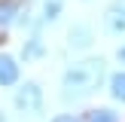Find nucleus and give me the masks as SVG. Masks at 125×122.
<instances>
[{
	"label": "nucleus",
	"instance_id": "1",
	"mask_svg": "<svg viewBox=\"0 0 125 122\" xmlns=\"http://www.w3.org/2000/svg\"><path fill=\"white\" fill-rule=\"evenodd\" d=\"M107 76H110V64L104 55H83V58L70 61L61 73V101L76 104L92 98L107 85Z\"/></svg>",
	"mask_w": 125,
	"mask_h": 122
},
{
	"label": "nucleus",
	"instance_id": "2",
	"mask_svg": "<svg viewBox=\"0 0 125 122\" xmlns=\"http://www.w3.org/2000/svg\"><path fill=\"white\" fill-rule=\"evenodd\" d=\"M12 107H15V113L21 116H40L43 107H46V92H43V85L37 82V79H21V82L12 89Z\"/></svg>",
	"mask_w": 125,
	"mask_h": 122
},
{
	"label": "nucleus",
	"instance_id": "3",
	"mask_svg": "<svg viewBox=\"0 0 125 122\" xmlns=\"http://www.w3.org/2000/svg\"><path fill=\"white\" fill-rule=\"evenodd\" d=\"M31 9H34V18H37V28H52V24L61 21L67 9V0H28Z\"/></svg>",
	"mask_w": 125,
	"mask_h": 122
},
{
	"label": "nucleus",
	"instance_id": "4",
	"mask_svg": "<svg viewBox=\"0 0 125 122\" xmlns=\"http://www.w3.org/2000/svg\"><path fill=\"white\" fill-rule=\"evenodd\" d=\"M101 28L107 37H125V0H110L104 6Z\"/></svg>",
	"mask_w": 125,
	"mask_h": 122
},
{
	"label": "nucleus",
	"instance_id": "5",
	"mask_svg": "<svg viewBox=\"0 0 125 122\" xmlns=\"http://www.w3.org/2000/svg\"><path fill=\"white\" fill-rule=\"evenodd\" d=\"M95 40H98V34L92 21H73L67 28V49L70 52H89L95 46Z\"/></svg>",
	"mask_w": 125,
	"mask_h": 122
},
{
	"label": "nucleus",
	"instance_id": "6",
	"mask_svg": "<svg viewBox=\"0 0 125 122\" xmlns=\"http://www.w3.org/2000/svg\"><path fill=\"white\" fill-rule=\"evenodd\" d=\"M49 55V46H46V37H43V28H34L24 34L21 40V52H18V58L24 61V64H34V61H43Z\"/></svg>",
	"mask_w": 125,
	"mask_h": 122
},
{
	"label": "nucleus",
	"instance_id": "7",
	"mask_svg": "<svg viewBox=\"0 0 125 122\" xmlns=\"http://www.w3.org/2000/svg\"><path fill=\"white\" fill-rule=\"evenodd\" d=\"M21 82V58L0 49V89H15Z\"/></svg>",
	"mask_w": 125,
	"mask_h": 122
},
{
	"label": "nucleus",
	"instance_id": "8",
	"mask_svg": "<svg viewBox=\"0 0 125 122\" xmlns=\"http://www.w3.org/2000/svg\"><path fill=\"white\" fill-rule=\"evenodd\" d=\"M21 9H24V0H0V37L18 28Z\"/></svg>",
	"mask_w": 125,
	"mask_h": 122
},
{
	"label": "nucleus",
	"instance_id": "9",
	"mask_svg": "<svg viewBox=\"0 0 125 122\" xmlns=\"http://www.w3.org/2000/svg\"><path fill=\"white\" fill-rule=\"evenodd\" d=\"M107 95L113 104H125V67H119V70H110L107 76Z\"/></svg>",
	"mask_w": 125,
	"mask_h": 122
},
{
	"label": "nucleus",
	"instance_id": "10",
	"mask_svg": "<svg viewBox=\"0 0 125 122\" xmlns=\"http://www.w3.org/2000/svg\"><path fill=\"white\" fill-rule=\"evenodd\" d=\"M83 122H122V113L116 107H89L83 113Z\"/></svg>",
	"mask_w": 125,
	"mask_h": 122
},
{
	"label": "nucleus",
	"instance_id": "11",
	"mask_svg": "<svg viewBox=\"0 0 125 122\" xmlns=\"http://www.w3.org/2000/svg\"><path fill=\"white\" fill-rule=\"evenodd\" d=\"M49 122H83V116H76V113H55Z\"/></svg>",
	"mask_w": 125,
	"mask_h": 122
},
{
	"label": "nucleus",
	"instance_id": "12",
	"mask_svg": "<svg viewBox=\"0 0 125 122\" xmlns=\"http://www.w3.org/2000/svg\"><path fill=\"white\" fill-rule=\"evenodd\" d=\"M116 61H119V64L125 67V40L119 43V46H116Z\"/></svg>",
	"mask_w": 125,
	"mask_h": 122
},
{
	"label": "nucleus",
	"instance_id": "13",
	"mask_svg": "<svg viewBox=\"0 0 125 122\" xmlns=\"http://www.w3.org/2000/svg\"><path fill=\"white\" fill-rule=\"evenodd\" d=\"M79 3H95V0H79Z\"/></svg>",
	"mask_w": 125,
	"mask_h": 122
},
{
	"label": "nucleus",
	"instance_id": "14",
	"mask_svg": "<svg viewBox=\"0 0 125 122\" xmlns=\"http://www.w3.org/2000/svg\"><path fill=\"white\" fill-rule=\"evenodd\" d=\"M0 122H6V116H3V113H0Z\"/></svg>",
	"mask_w": 125,
	"mask_h": 122
}]
</instances>
